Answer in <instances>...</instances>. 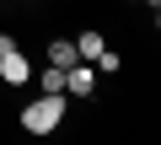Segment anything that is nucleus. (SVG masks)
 I'll return each mask as SVG.
<instances>
[{
  "label": "nucleus",
  "instance_id": "obj_1",
  "mask_svg": "<svg viewBox=\"0 0 161 145\" xmlns=\"http://www.w3.org/2000/svg\"><path fill=\"white\" fill-rule=\"evenodd\" d=\"M59 124H64V92H43V97H32L22 108V129L27 134H54Z\"/></svg>",
  "mask_w": 161,
  "mask_h": 145
},
{
  "label": "nucleus",
  "instance_id": "obj_2",
  "mask_svg": "<svg viewBox=\"0 0 161 145\" xmlns=\"http://www.w3.org/2000/svg\"><path fill=\"white\" fill-rule=\"evenodd\" d=\"M0 81H6V86H27V81H32V64H27V54H22V48L0 54Z\"/></svg>",
  "mask_w": 161,
  "mask_h": 145
},
{
  "label": "nucleus",
  "instance_id": "obj_3",
  "mask_svg": "<svg viewBox=\"0 0 161 145\" xmlns=\"http://www.w3.org/2000/svg\"><path fill=\"white\" fill-rule=\"evenodd\" d=\"M102 48H108V38H102L97 27H86V32H80V38H75V54H80V59H86V64H92V59H97Z\"/></svg>",
  "mask_w": 161,
  "mask_h": 145
},
{
  "label": "nucleus",
  "instance_id": "obj_4",
  "mask_svg": "<svg viewBox=\"0 0 161 145\" xmlns=\"http://www.w3.org/2000/svg\"><path fill=\"white\" fill-rule=\"evenodd\" d=\"M80 54H75V38H54L48 43V64H59V70H70Z\"/></svg>",
  "mask_w": 161,
  "mask_h": 145
},
{
  "label": "nucleus",
  "instance_id": "obj_5",
  "mask_svg": "<svg viewBox=\"0 0 161 145\" xmlns=\"http://www.w3.org/2000/svg\"><path fill=\"white\" fill-rule=\"evenodd\" d=\"M38 92H64V70L59 64H48L43 75H38Z\"/></svg>",
  "mask_w": 161,
  "mask_h": 145
},
{
  "label": "nucleus",
  "instance_id": "obj_6",
  "mask_svg": "<svg viewBox=\"0 0 161 145\" xmlns=\"http://www.w3.org/2000/svg\"><path fill=\"white\" fill-rule=\"evenodd\" d=\"M11 48H16V38H11V32H0V54H11Z\"/></svg>",
  "mask_w": 161,
  "mask_h": 145
},
{
  "label": "nucleus",
  "instance_id": "obj_7",
  "mask_svg": "<svg viewBox=\"0 0 161 145\" xmlns=\"http://www.w3.org/2000/svg\"><path fill=\"white\" fill-rule=\"evenodd\" d=\"M22 6H32V0H22Z\"/></svg>",
  "mask_w": 161,
  "mask_h": 145
}]
</instances>
